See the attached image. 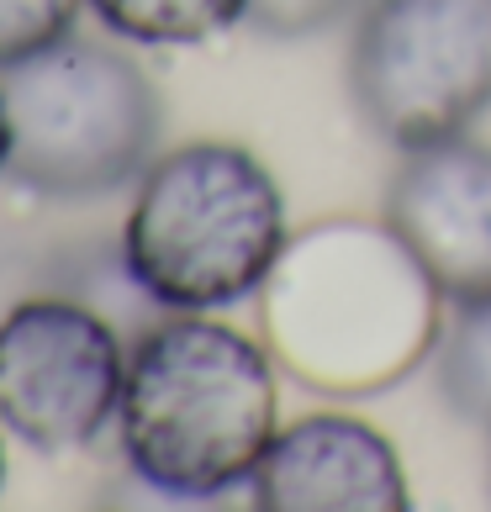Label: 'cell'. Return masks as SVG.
Here are the masks:
<instances>
[{"instance_id": "1", "label": "cell", "mask_w": 491, "mask_h": 512, "mask_svg": "<svg viewBox=\"0 0 491 512\" xmlns=\"http://www.w3.org/2000/svg\"><path fill=\"white\" fill-rule=\"evenodd\" d=\"M439 301L391 222L333 217L286 243L264 280V333L301 386L365 396L439 349Z\"/></svg>"}, {"instance_id": "2", "label": "cell", "mask_w": 491, "mask_h": 512, "mask_svg": "<svg viewBox=\"0 0 491 512\" xmlns=\"http://www.w3.org/2000/svg\"><path fill=\"white\" fill-rule=\"evenodd\" d=\"M275 417V354L233 322L180 312L127 349L122 460L169 502H217L249 486L280 433Z\"/></svg>"}, {"instance_id": "3", "label": "cell", "mask_w": 491, "mask_h": 512, "mask_svg": "<svg viewBox=\"0 0 491 512\" xmlns=\"http://www.w3.org/2000/svg\"><path fill=\"white\" fill-rule=\"evenodd\" d=\"M286 196L238 143H185L143 169L122 259L164 312H222L264 291L286 254Z\"/></svg>"}, {"instance_id": "4", "label": "cell", "mask_w": 491, "mask_h": 512, "mask_svg": "<svg viewBox=\"0 0 491 512\" xmlns=\"http://www.w3.org/2000/svg\"><path fill=\"white\" fill-rule=\"evenodd\" d=\"M0 90L11 111L6 175L48 201H101L159 159V90L106 43L64 37L0 69Z\"/></svg>"}, {"instance_id": "5", "label": "cell", "mask_w": 491, "mask_h": 512, "mask_svg": "<svg viewBox=\"0 0 491 512\" xmlns=\"http://www.w3.org/2000/svg\"><path fill=\"white\" fill-rule=\"evenodd\" d=\"M349 90L391 148L465 138L491 111V0H370Z\"/></svg>"}, {"instance_id": "6", "label": "cell", "mask_w": 491, "mask_h": 512, "mask_svg": "<svg viewBox=\"0 0 491 512\" xmlns=\"http://www.w3.org/2000/svg\"><path fill=\"white\" fill-rule=\"evenodd\" d=\"M127 386V344L74 296H32L0 317V428L37 454L101 439Z\"/></svg>"}, {"instance_id": "7", "label": "cell", "mask_w": 491, "mask_h": 512, "mask_svg": "<svg viewBox=\"0 0 491 512\" xmlns=\"http://www.w3.org/2000/svg\"><path fill=\"white\" fill-rule=\"evenodd\" d=\"M386 222L444 301L491 296V148L470 138L412 148L391 175Z\"/></svg>"}, {"instance_id": "8", "label": "cell", "mask_w": 491, "mask_h": 512, "mask_svg": "<svg viewBox=\"0 0 491 512\" xmlns=\"http://www.w3.org/2000/svg\"><path fill=\"white\" fill-rule=\"evenodd\" d=\"M259 512H407V470L381 428L349 412H312L275 433L249 481Z\"/></svg>"}, {"instance_id": "9", "label": "cell", "mask_w": 491, "mask_h": 512, "mask_svg": "<svg viewBox=\"0 0 491 512\" xmlns=\"http://www.w3.org/2000/svg\"><path fill=\"white\" fill-rule=\"evenodd\" d=\"M127 43L148 48H185L249 22V0H85Z\"/></svg>"}, {"instance_id": "10", "label": "cell", "mask_w": 491, "mask_h": 512, "mask_svg": "<svg viewBox=\"0 0 491 512\" xmlns=\"http://www.w3.org/2000/svg\"><path fill=\"white\" fill-rule=\"evenodd\" d=\"M439 386L465 423L491 433V296L460 307L455 328L439 338Z\"/></svg>"}, {"instance_id": "11", "label": "cell", "mask_w": 491, "mask_h": 512, "mask_svg": "<svg viewBox=\"0 0 491 512\" xmlns=\"http://www.w3.org/2000/svg\"><path fill=\"white\" fill-rule=\"evenodd\" d=\"M85 0H0V69L74 37Z\"/></svg>"}, {"instance_id": "12", "label": "cell", "mask_w": 491, "mask_h": 512, "mask_svg": "<svg viewBox=\"0 0 491 512\" xmlns=\"http://www.w3.org/2000/svg\"><path fill=\"white\" fill-rule=\"evenodd\" d=\"M370 0H249V22L270 37H312L349 16H360Z\"/></svg>"}, {"instance_id": "13", "label": "cell", "mask_w": 491, "mask_h": 512, "mask_svg": "<svg viewBox=\"0 0 491 512\" xmlns=\"http://www.w3.org/2000/svg\"><path fill=\"white\" fill-rule=\"evenodd\" d=\"M11 164V111H6V90H0V175Z\"/></svg>"}, {"instance_id": "14", "label": "cell", "mask_w": 491, "mask_h": 512, "mask_svg": "<svg viewBox=\"0 0 491 512\" xmlns=\"http://www.w3.org/2000/svg\"><path fill=\"white\" fill-rule=\"evenodd\" d=\"M0 486H6V444H0Z\"/></svg>"}]
</instances>
